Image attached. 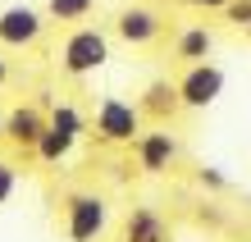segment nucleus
Listing matches in <instances>:
<instances>
[{"mask_svg":"<svg viewBox=\"0 0 251 242\" xmlns=\"http://www.w3.org/2000/svg\"><path fill=\"white\" fill-rule=\"evenodd\" d=\"M41 133H46V105H14L5 114V137L23 151H37Z\"/></svg>","mask_w":251,"mask_h":242,"instance_id":"8","label":"nucleus"},{"mask_svg":"<svg viewBox=\"0 0 251 242\" xmlns=\"http://www.w3.org/2000/svg\"><path fill=\"white\" fill-rule=\"evenodd\" d=\"M219 96H224V69H219V64L197 59V64L183 69V78H178V101H183V110H210Z\"/></svg>","mask_w":251,"mask_h":242,"instance_id":"5","label":"nucleus"},{"mask_svg":"<svg viewBox=\"0 0 251 242\" xmlns=\"http://www.w3.org/2000/svg\"><path fill=\"white\" fill-rule=\"evenodd\" d=\"M197 178H201V188H215V192H219V188H228V178H224V174H219V169H215V164H205V169H201Z\"/></svg>","mask_w":251,"mask_h":242,"instance_id":"16","label":"nucleus"},{"mask_svg":"<svg viewBox=\"0 0 251 242\" xmlns=\"http://www.w3.org/2000/svg\"><path fill=\"white\" fill-rule=\"evenodd\" d=\"M73 146H78V137H69V133L50 128V119H46V133H41V142H37V160L55 169V164H64V160L73 156Z\"/></svg>","mask_w":251,"mask_h":242,"instance_id":"12","label":"nucleus"},{"mask_svg":"<svg viewBox=\"0 0 251 242\" xmlns=\"http://www.w3.org/2000/svg\"><path fill=\"white\" fill-rule=\"evenodd\" d=\"M0 137H5V114H0Z\"/></svg>","mask_w":251,"mask_h":242,"instance_id":"19","label":"nucleus"},{"mask_svg":"<svg viewBox=\"0 0 251 242\" xmlns=\"http://www.w3.org/2000/svg\"><path fill=\"white\" fill-rule=\"evenodd\" d=\"M110 229V201L100 192H69L64 201V238L69 242H100Z\"/></svg>","mask_w":251,"mask_h":242,"instance_id":"3","label":"nucleus"},{"mask_svg":"<svg viewBox=\"0 0 251 242\" xmlns=\"http://www.w3.org/2000/svg\"><path fill=\"white\" fill-rule=\"evenodd\" d=\"M137 110H142V119H151V124H169V119L183 110V101H178V82H169V78H151V82H146V92H142V101H137Z\"/></svg>","mask_w":251,"mask_h":242,"instance_id":"9","label":"nucleus"},{"mask_svg":"<svg viewBox=\"0 0 251 242\" xmlns=\"http://www.w3.org/2000/svg\"><path fill=\"white\" fill-rule=\"evenodd\" d=\"M210 55H215V32L205 23H187L174 32V59L197 64V59H210Z\"/></svg>","mask_w":251,"mask_h":242,"instance_id":"11","label":"nucleus"},{"mask_svg":"<svg viewBox=\"0 0 251 242\" xmlns=\"http://www.w3.org/2000/svg\"><path fill=\"white\" fill-rule=\"evenodd\" d=\"M0 160H5V156H0Z\"/></svg>","mask_w":251,"mask_h":242,"instance_id":"21","label":"nucleus"},{"mask_svg":"<svg viewBox=\"0 0 251 242\" xmlns=\"http://www.w3.org/2000/svg\"><path fill=\"white\" fill-rule=\"evenodd\" d=\"M14 188H19V169H14L9 160H0V206L14 196Z\"/></svg>","mask_w":251,"mask_h":242,"instance_id":"14","label":"nucleus"},{"mask_svg":"<svg viewBox=\"0 0 251 242\" xmlns=\"http://www.w3.org/2000/svg\"><path fill=\"white\" fill-rule=\"evenodd\" d=\"M247 37H251V23H247Z\"/></svg>","mask_w":251,"mask_h":242,"instance_id":"20","label":"nucleus"},{"mask_svg":"<svg viewBox=\"0 0 251 242\" xmlns=\"http://www.w3.org/2000/svg\"><path fill=\"white\" fill-rule=\"evenodd\" d=\"M160 32H165V19H160V9H151V5H124L114 14V27H110V37L132 46V51L155 46Z\"/></svg>","mask_w":251,"mask_h":242,"instance_id":"6","label":"nucleus"},{"mask_svg":"<svg viewBox=\"0 0 251 242\" xmlns=\"http://www.w3.org/2000/svg\"><path fill=\"white\" fill-rule=\"evenodd\" d=\"M142 110L137 101H124V96H100L92 119H87V133L105 146H132V137L142 133Z\"/></svg>","mask_w":251,"mask_h":242,"instance_id":"2","label":"nucleus"},{"mask_svg":"<svg viewBox=\"0 0 251 242\" xmlns=\"http://www.w3.org/2000/svg\"><path fill=\"white\" fill-rule=\"evenodd\" d=\"M219 14H228V23H238V27H247L251 23V0H228Z\"/></svg>","mask_w":251,"mask_h":242,"instance_id":"15","label":"nucleus"},{"mask_svg":"<svg viewBox=\"0 0 251 242\" xmlns=\"http://www.w3.org/2000/svg\"><path fill=\"white\" fill-rule=\"evenodd\" d=\"M5 87H9V59L0 55V92H5Z\"/></svg>","mask_w":251,"mask_h":242,"instance_id":"18","label":"nucleus"},{"mask_svg":"<svg viewBox=\"0 0 251 242\" xmlns=\"http://www.w3.org/2000/svg\"><path fill=\"white\" fill-rule=\"evenodd\" d=\"M187 5H192V9H205V14H210V9H224L228 0H187Z\"/></svg>","mask_w":251,"mask_h":242,"instance_id":"17","label":"nucleus"},{"mask_svg":"<svg viewBox=\"0 0 251 242\" xmlns=\"http://www.w3.org/2000/svg\"><path fill=\"white\" fill-rule=\"evenodd\" d=\"M46 9H37V5H5L0 9V46L5 51H27V46H37L41 37H46Z\"/></svg>","mask_w":251,"mask_h":242,"instance_id":"4","label":"nucleus"},{"mask_svg":"<svg viewBox=\"0 0 251 242\" xmlns=\"http://www.w3.org/2000/svg\"><path fill=\"white\" fill-rule=\"evenodd\" d=\"M110 55H114V37L105 32V27H92V23H73L64 41H60V73L64 78H92V73H100L110 64Z\"/></svg>","mask_w":251,"mask_h":242,"instance_id":"1","label":"nucleus"},{"mask_svg":"<svg viewBox=\"0 0 251 242\" xmlns=\"http://www.w3.org/2000/svg\"><path fill=\"white\" fill-rule=\"evenodd\" d=\"M132 160H137L142 174H169L174 160H178V137L155 124V128H142L137 137H132Z\"/></svg>","mask_w":251,"mask_h":242,"instance_id":"7","label":"nucleus"},{"mask_svg":"<svg viewBox=\"0 0 251 242\" xmlns=\"http://www.w3.org/2000/svg\"><path fill=\"white\" fill-rule=\"evenodd\" d=\"M96 5H100V0H46V19L73 27V23H87V19H92Z\"/></svg>","mask_w":251,"mask_h":242,"instance_id":"13","label":"nucleus"},{"mask_svg":"<svg viewBox=\"0 0 251 242\" xmlns=\"http://www.w3.org/2000/svg\"><path fill=\"white\" fill-rule=\"evenodd\" d=\"M124 242H174V233H169V224H165L160 210L132 206L128 219H124Z\"/></svg>","mask_w":251,"mask_h":242,"instance_id":"10","label":"nucleus"}]
</instances>
